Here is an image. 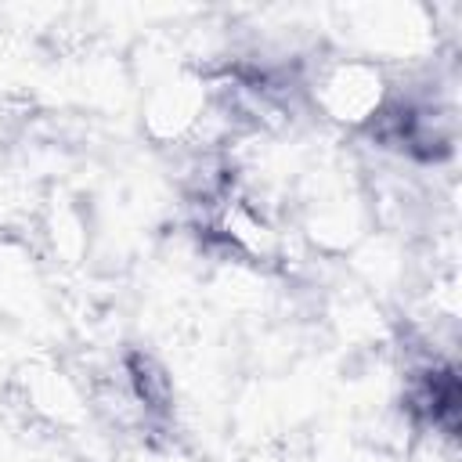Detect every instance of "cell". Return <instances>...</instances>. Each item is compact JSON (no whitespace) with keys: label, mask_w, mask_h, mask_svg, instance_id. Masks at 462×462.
<instances>
[{"label":"cell","mask_w":462,"mask_h":462,"mask_svg":"<svg viewBox=\"0 0 462 462\" xmlns=\"http://www.w3.org/2000/svg\"><path fill=\"white\" fill-rule=\"evenodd\" d=\"M321 105L328 116L346 119V123H365L383 112V76L379 69L365 61H343L321 76Z\"/></svg>","instance_id":"obj_1"}]
</instances>
